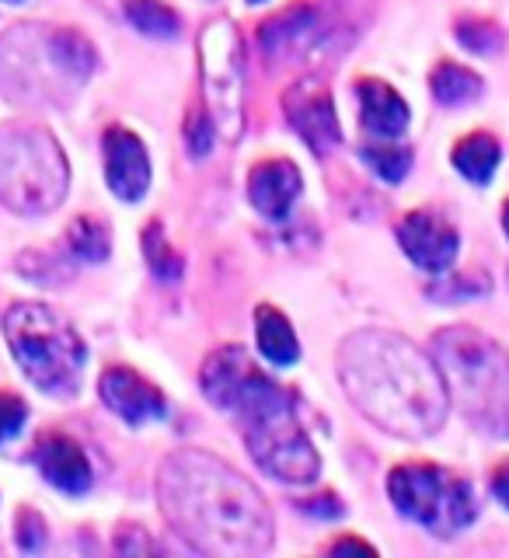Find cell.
I'll list each match as a JSON object with an SVG mask.
<instances>
[{
	"mask_svg": "<svg viewBox=\"0 0 509 558\" xmlns=\"http://www.w3.org/2000/svg\"><path fill=\"white\" fill-rule=\"evenodd\" d=\"M493 488H496V496L502 499V506L509 510V461L496 468V475H493Z\"/></svg>",
	"mask_w": 509,
	"mask_h": 558,
	"instance_id": "obj_30",
	"label": "cell"
},
{
	"mask_svg": "<svg viewBox=\"0 0 509 558\" xmlns=\"http://www.w3.org/2000/svg\"><path fill=\"white\" fill-rule=\"evenodd\" d=\"M301 510L304 513H314V517H339L342 513V502L336 496H322V499H304Z\"/></svg>",
	"mask_w": 509,
	"mask_h": 558,
	"instance_id": "obj_29",
	"label": "cell"
},
{
	"mask_svg": "<svg viewBox=\"0 0 509 558\" xmlns=\"http://www.w3.org/2000/svg\"><path fill=\"white\" fill-rule=\"evenodd\" d=\"M126 17L136 32L150 35V39H174L182 28V17L161 0H126Z\"/></svg>",
	"mask_w": 509,
	"mask_h": 558,
	"instance_id": "obj_22",
	"label": "cell"
},
{
	"mask_svg": "<svg viewBox=\"0 0 509 558\" xmlns=\"http://www.w3.org/2000/svg\"><path fill=\"white\" fill-rule=\"evenodd\" d=\"M318 28V11L314 8H290V11H279L272 14L269 22H262L258 28V43L269 57H283V52H293L307 46Z\"/></svg>",
	"mask_w": 509,
	"mask_h": 558,
	"instance_id": "obj_18",
	"label": "cell"
},
{
	"mask_svg": "<svg viewBox=\"0 0 509 558\" xmlns=\"http://www.w3.org/2000/svg\"><path fill=\"white\" fill-rule=\"evenodd\" d=\"M450 161L453 168H458L468 182H475V185H485V182H493V174L502 161V150L496 144V136H488V133H471L464 136L458 147H453L450 154Z\"/></svg>",
	"mask_w": 509,
	"mask_h": 558,
	"instance_id": "obj_20",
	"label": "cell"
},
{
	"mask_svg": "<svg viewBox=\"0 0 509 558\" xmlns=\"http://www.w3.org/2000/svg\"><path fill=\"white\" fill-rule=\"evenodd\" d=\"M398 241L405 255L426 272H444L458 262L461 238L458 231L433 209H415L398 223Z\"/></svg>",
	"mask_w": 509,
	"mask_h": 558,
	"instance_id": "obj_12",
	"label": "cell"
},
{
	"mask_svg": "<svg viewBox=\"0 0 509 558\" xmlns=\"http://www.w3.org/2000/svg\"><path fill=\"white\" fill-rule=\"evenodd\" d=\"M502 227H506V234H509V203H506V209H502Z\"/></svg>",
	"mask_w": 509,
	"mask_h": 558,
	"instance_id": "obj_32",
	"label": "cell"
},
{
	"mask_svg": "<svg viewBox=\"0 0 509 558\" xmlns=\"http://www.w3.org/2000/svg\"><path fill=\"white\" fill-rule=\"evenodd\" d=\"M388 493L398 513L436 537H453L471 527L478 506L471 485L440 464H401L388 475Z\"/></svg>",
	"mask_w": 509,
	"mask_h": 558,
	"instance_id": "obj_8",
	"label": "cell"
},
{
	"mask_svg": "<svg viewBox=\"0 0 509 558\" xmlns=\"http://www.w3.org/2000/svg\"><path fill=\"white\" fill-rule=\"evenodd\" d=\"M70 252H74L77 258L84 262H105L109 258V248H112V234L109 227H105L101 220L95 217H77L74 223H70Z\"/></svg>",
	"mask_w": 509,
	"mask_h": 558,
	"instance_id": "obj_24",
	"label": "cell"
},
{
	"mask_svg": "<svg viewBox=\"0 0 509 558\" xmlns=\"http://www.w3.org/2000/svg\"><path fill=\"white\" fill-rule=\"evenodd\" d=\"M356 98H360V122L366 133L395 140L409 130V105L391 84H384L377 77L356 81Z\"/></svg>",
	"mask_w": 509,
	"mask_h": 558,
	"instance_id": "obj_17",
	"label": "cell"
},
{
	"mask_svg": "<svg viewBox=\"0 0 509 558\" xmlns=\"http://www.w3.org/2000/svg\"><path fill=\"white\" fill-rule=\"evenodd\" d=\"M458 39L464 49L478 52V57H493L502 49V32L496 22H485V17H461L458 22Z\"/></svg>",
	"mask_w": 509,
	"mask_h": 558,
	"instance_id": "obj_26",
	"label": "cell"
},
{
	"mask_svg": "<svg viewBox=\"0 0 509 558\" xmlns=\"http://www.w3.org/2000/svg\"><path fill=\"white\" fill-rule=\"evenodd\" d=\"M255 339H258L262 356L272 366H293L301 360V345H296L293 325L269 304H262L255 311Z\"/></svg>",
	"mask_w": 509,
	"mask_h": 558,
	"instance_id": "obj_19",
	"label": "cell"
},
{
	"mask_svg": "<svg viewBox=\"0 0 509 558\" xmlns=\"http://www.w3.org/2000/svg\"><path fill=\"white\" fill-rule=\"evenodd\" d=\"M429 87H433L436 101L450 105V109H458V105H471L475 98H482L485 81L475 74V70H468L461 63H440V66L433 70Z\"/></svg>",
	"mask_w": 509,
	"mask_h": 558,
	"instance_id": "obj_21",
	"label": "cell"
},
{
	"mask_svg": "<svg viewBox=\"0 0 509 558\" xmlns=\"http://www.w3.org/2000/svg\"><path fill=\"white\" fill-rule=\"evenodd\" d=\"M199 380H203L206 398L214 401L217 409L231 412L238 418L279 391V384L262 374L241 345L217 349V353L203 363V377Z\"/></svg>",
	"mask_w": 509,
	"mask_h": 558,
	"instance_id": "obj_10",
	"label": "cell"
},
{
	"mask_svg": "<svg viewBox=\"0 0 509 558\" xmlns=\"http://www.w3.org/2000/svg\"><path fill=\"white\" fill-rule=\"evenodd\" d=\"M241 433L249 444L252 461L272 475L276 482L290 485H311L322 475V458L314 450L311 436L293 415L290 391H279L258 409L241 415Z\"/></svg>",
	"mask_w": 509,
	"mask_h": 558,
	"instance_id": "obj_7",
	"label": "cell"
},
{
	"mask_svg": "<svg viewBox=\"0 0 509 558\" xmlns=\"http://www.w3.org/2000/svg\"><path fill=\"white\" fill-rule=\"evenodd\" d=\"M339 380L349 401L401 440H426L444 426L450 395L423 349L395 331H356L339 349Z\"/></svg>",
	"mask_w": 509,
	"mask_h": 558,
	"instance_id": "obj_2",
	"label": "cell"
},
{
	"mask_svg": "<svg viewBox=\"0 0 509 558\" xmlns=\"http://www.w3.org/2000/svg\"><path fill=\"white\" fill-rule=\"evenodd\" d=\"M105 179L122 203H140L150 189V157L136 133L112 126L105 133Z\"/></svg>",
	"mask_w": 509,
	"mask_h": 558,
	"instance_id": "obj_13",
	"label": "cell"
},
{
	"mask_svg": "<svg viewBox=\"0 0 509 558\" xmlns=\"http://www.w3.org/2000/svg\"><path fill=\"white\" fill-rule=\"evenodd\" d=\"M346 551H360V555H374L371 545H363V541H353V537H342L339 545H331V555H346Z\"/></svg>",
	"mask_w": 509,
	"mask_h": 558,
	"instance_id": "obj_31",
	"label": "cell"
},
{
	"mask_svg": "<svg viewBox=\"0 0 509 558\" xmlns=\"http://www.w3.org/2000/svg\"><path fill=\"white\" fill-rule=\"evenodd\" d=\"M70 168L60 144L43 126H0V203L14 214L43 217L66 196Z\"/></svg>",
	"mask_w": 509,
	"mask_h": 558,
	"instance_id": "obj_6",
	"label": "cell"
},
{
	"mask_svg": "<svg viewBox=\"0 0 509 558\" xmlns=\"http://www.w3.org/2000/svg\"><path fill=\"white\" fill-rule=\"evenodd\" d=\"M35 464H39L43 478L57 485L60 493L81 496L92 488V464H87L84 450L77 440H70L66 433H43L35 440Z\"/></svg>",
	"mask_w": 509,
	"mask_h": 558,
	"instance_id": "obj_15",
	"label": "cell"
},
{
	"mask_svg": "<svg viewBox=\"0 0 509 558\" xmlns=\"http://www.w3.org/2000/svg\"><path fill=\"white\" fill-rule=\"evenodd\" d=\"M98 52L74 28L22 25L0 43V84L22 101H60L92 74Z\"/></svg>",
	"mask_w": 509,
	"mask_h": 558,
	"instance_id": "obj_4",
	"label": "cell"
},
{
	"mask_svg": "<svg viewBox=\"0 0 509 558\" xmlns=\"http://www.w3.org/2000/svg\"><path fill=\"white\" fill-rule=\"evenodd\" d=\"M363 165L371 168L377 179L384 182H401L412 168V150L409 147H398V144H374V147H363L360 150Z\"/></svg>",
	"mask_w": 509,
	"mask_h": 558,
	"instance_id": "obj_25",
	"label": "cell"
},
{
	"mask_svg": "<svg viewBox=\"0 0 509 558\" xmlns=\"http://www.w3.org/2000/svg\"><path fill=\"white\" fill-rule=\"evenodd\" d=\"M25 418H28V405L22 398L0 395V444L11 440V436L25 426Z\"/></svg>",
	"mask_w": 509,
	"mask_h": 558,
	"instance_id": "obj_28",
	"label": "cell"
},
{
	"mask_svg": "<svg viewBox=\"0 0 509 558\" xmlns=\"http://www.w3.org/2000/svg\"><path fill=\"white\" fill-rule=\"evenodd\" d=\"M161 513L203 555H258L272 513L258 488L206 450H179L157 471Z\"/></svg>",
	"mask_w": 509,
	"mask_h": 558,
	"instance_id": "obj_1",
	"label": "cell"
},
{
	"mask_svg": "<svg viewBox=\"0 0 509 558\" xmlns=\"http://www.w3.org/2000/svg\"><path fill=\"white\" fill-rule=\"evenodd\" d=\"M8 345L22 374L46 395L70 398L81 388L87 349L74 325L63 322L52 307L14 304L4 314Z\"/></svg>",
	"mask_w": 509,
	"mask_h": 558,
	"instance_id": "obj_5",
	"label": "cell"
},
{
	"mask_svg": "<svg viewBox=\"0 0 509 558\" xmlns=\"http://www.w3.org/2000/svg\"><path fill=\"white\" fill-rule=\"evenodd\" d=\"M101 401L109 405L119 418H126L130 426H144L165 415V395L154 388L147 377H140L130 366H109L101 374Z\"/></svg>",
	"mask_w": 509,
	"mask_h": 558,
	"instance_id": "obj_14",
	"label": "cell"
},
{
	"mask_svg": "<svg viewBox=\"0 0 509 558\" xmlns=\"http://www.w3.org/2000/svg\"><path fill=\"white\" fill-rule=\"evenodd\" d=\"M214 119H209V112H192L185 119V140H189V154L192 157H203L209 154V147H214Z\"/></svg>",
	"mask_w": 509,
	"mask_h": 558,
	"instance_id": "obj_27",
	"label": "cell"
},
{
	"mask_svg": "<svg viewBox=\"0 0 509 558\" xmlns=\"http://www.w3.org/2000/svg\"><path fill=\"white\" fill-rule=\"evenodd\" d=\"M199 66L209 119L220 136L238 140L244 133V49L238 28L217 17L199 35Z\"/></svg>",
	"mask_w": 509,
	"mask_h": 558,
	"instance_id": "obj_9",
	"label": "cell"
},
{
	"mask_svg": "<svg viewBox=\"0 0 509 558\" xmlns=\"http://www.w3.org/2000/svg\"><path fill=\"white\" fill-rule=\"evenodd\" d=\"M301 189H304L301 171H296V165L287 161V157H269V161L252 168L249 196L262 217H272V220L287 217L296 196H301Z\"/></svg>",
	"mask_w": 509,
	"mask_h": 558,
	"instance_id": "obj_16",
	"label": "cell"
},
{
	"mask_svg": "<svg viewBox=\"0 0 509 558\" xmlns=\"http://www.w3.org/2000/svg\"><path fill=\"white\" fill-rule=\"evenodd\" d=\"M433 363L468 423L509 440V353L471 325L436 331Z\"/></svg>",
	"mask_w": 509,
	"mask_h": 558,
	"instance_id": "obj_3",
	"label": "cell"
},
{
	"mask_svg": "<svg viewBox=\"0 0 509 558\" xmlns=\"http://www.w3.org/2000/svg\"><path fill=\"white\" fill-rule=\"evenodd\" d=\"M249 4H266V0H249Z\"/></svg>",
	"mask_w": 509,
	"mask_h": 558,
	"instance_id": "obj_33",
	"label": "cell"
},
{
	"mask_svg": "<svg viewBox=\"0 0 509 558\" xmlns=\"http://www.w3.org/2000/svg\"><path fill=\"white\" fill-rule=\"evenodd\" d=\"M144 252H147L150 272L161 279V283H179L182 272H185V262H182L179 252L171 248V241L165 238L161 223H147V231H144Z\"/></svg>",
	"mask_w": 509,
	"mask_h": 558,
	"instance_id": "obj_23",
	"label": "cell"
},
{
	"mask_svg": "<svg viewBox=\"0 0 509 558\" xmlns=\"http://www.w3.org/2000/svg\"><path fill=\"white\" fill-rule=\"evenodd\" d=\"M283 112L290 126L304 136V144L314 154H331L342 144V126L336 116V101H331L328 87L314 77L296 81L283 95Z\"/></svg>",
	"mask_w": 509,
	"mask_h": 558,
	"instance_id": "obj_11",
	"label": "cell"
}]
</instances>
